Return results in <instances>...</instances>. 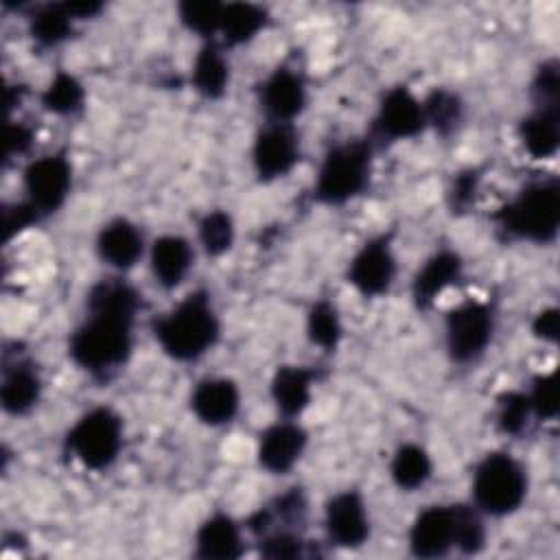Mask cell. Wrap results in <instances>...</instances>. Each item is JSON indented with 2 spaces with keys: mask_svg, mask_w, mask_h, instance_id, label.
Instances as JSON below:
<instances>
[{
  "mask_svg": "<svg viewBox=\"0 0 560 560\" xmlns=\"http://www.w3.org/2000/svg\"><path fill=\"white\" fill-rule=\"evenodd\" d=\"M219 330V317L206 291L186 295L153 324L160 348L175 361H192L206 354L217 343Z\"/></svg>",
  "mask_w": 560,
  "mask_h": 560,
  "instance_id": "cell-1",
  "label": "cell"
},
{
  "mask_svg": "<svg viewBox=\"0 0 560 560\" xmlns=\"http://www.w3.org/2000/svg\"><path fill=\"white\" fill-rule=\"evenodd\" d=\"M131 317L88 311L85 322L70 335L68 352L79 368L92 374L116 370L131 354Z\"/></svg>",
  "mask_w": 560,
  "mask_h": 560,
  "instance_id": "cell-2",
  "label": "cell"
},
{
  "mask_svg": "<svg viewBox=\"0 0 560 560\" xmlns=\"http://www.w3.org/2000/svg\"><path fill=\"white\" fill-rule=\"evenodd\" d=\"M501 230L521 241L551 243L560 225V186L556 179L527 184L497 214Z\"/></svg>",
  "mask_w": 560,
  "mask_h": 560,
  "instance_id": "cell-3",
  "label": "cell"
},
{
  "mask_svg": "<svg viewBox=\"0 0 560 560\" xmlns=\"http://www.w3.org/2000/svg\"><path fill=\"white\" fill-rule=\"evenodd\" d=\"M372 147L365 140H348L332 147L317 171L315 199L328 206L346 203L357 197L370 179Z\"/></svg>",
  "mask_w": 560,
  "mask_h": 560,
  "instance_id": "cell-4",
  "label": "cell"
},
{
  "mask_svg": "<svg viewBox=\"0 0 560 560\" xmlns=\"http://www.w3.org/2000/svg\"><path fill=\"white\" fill-rule=\"evenodd\" d=\"M527 494V475L512 455L488 453L472 477L477 510L490 516H505L521 508Z\"/></svg>",
  "mask_w": 560,
  "mask_h": 560,
  "instance_id": "cell-5",
  "label": "cell"
},
{
  "mask_svg": "<svg viewBox=\"0 0 560 560\" xmlns=\"http://www.w3.org/2000/svg\"><path fill=\"white\" fill-rule=\"evenodd\" d=\"M72 455L92 470L107 468L122 446V420L109 407L85 411L66 435Z\"/></svg>",
  "mask_w": 560,
  "mask_h": 560,
  "instance_id": "cell-6",
  "label": "cell"
},
{
  "mask_svg": "<svg viewBox=\"0 0 560 560\" xmlns=\"http://www.w3.org/2000/svg\"><path fill=\"white\" fill-rule=\"evenodd\" d=\"M494 330L492 308L483 302H464L448 311L444 322L446 350L455 363H470L479 359Z\"/></svg>",
  "mask_w": 560,
  "mask_h": 560,
  "instance_id": "cell-7",
  "label": "cell"
},
{
  "mask_svg": "<svg viewBox=\"0 0 560 560\" xmlns=\"http://www.w3.org/2000/svg\"><path fill=\"white\" fill-rule=\"evenodd\" d=\"M22 179H24L26 201L33 203L35 210L44 217L63 206L72 184V168L61 153H52V155L33 160L24 168Z\"/></svg>",
  "mask_w": 560,
  "mask_h": 560,
  "instance_id": "cell-8",
  "label": "cell"
},
{
  "mask_svg": "<svg viewBox=\"0 0 560 560\" xmlns=\"http://www.w3.org/2000/svg\"><path fill=\"white\" fill-rule=\"evenodd\" d=\"M252 160L258 177L271 182L284 177L300 160V142L289 122H269L256 133Z\"/></svg>",
  "mask_w": 560,
  "mask_h": 560,
  "instance_id": "cell-9",
  "label": "cell"
},
{
  "mask_svg": "<svg viewBox=\"0 0 560 560\" xmlns=\"http://www.w3.org/2000/svg\"><path fill=\"white\" fill-rule=\"evenodd\" d=\"M324 527L332 545L343 549L361 547L370 538V518L363 497L354 490L330 497L324 508Z\"/></svg>",
  "mask_w": 560,
  "mask_h": 560,
  "instance_id": "cell-10",
  "label": "cell"
},
{
  "mask_svg": "<svg viewBox=\"0 0 560 560\" xmlns=\"http://www.w3.org/2000/svg\"><path fill=\"white\" fill-rule=\"evenodd\" d=\"M396 273V258L389 247L387 236H378L368 241L350 260L348 267V282L363 295L374 298L383 295Z\"/></svg>",
  "mask_w": 560,
  "mask_h": 560,
  "instance_id": "cell-11",
  "label": "cell"
},
{
  "mask_svg": "<svg viewBox=\"0 0 560 560\" xmlns=\"http://www.w3.org/2000/svg\"><path fill=\"white\" fill-rule=\"evenodd\" d=\"M424 112L422 103L409 92L405 85H396L387 90L381 98L374 127L383 138L405 140L413 138L424 129Z\"/></svg>",
  "mask_w": 560,
  "mask_h": 560,
  "instance_id": "cell-12",
  "label": "cell"
},
{
  "mask_svg": "<svg viewBox=\"0 0 560 560\" xmlns=\"http://www.w3.org/2000/svg\"><path fill=\"white\" fill-rule=\"evenodd\" d=\"M260 105L271 122L293 120L306 105L302 77L291 68H276L260 88Z\"/></svg>",
  "mask_w": 560,
  "mask_h": 560,
  "instance_id": "cell-13",
  "label": "cell"
},
{
  "mask_svg": "<svg viewBox=\"0 0 560 560\" xmlns=\"http://www.w3.org/2000/svg\"><path fill=\"white\" fill-rule=\"evenodd\" d=\"M306 431L291 422H276L271 424L258 442V462L265 470L273 472V475H284L289 472L295 462L302 457L304 448H306Z\"/></svg>",
  "mask_w": 560,
  "mask_h": 560,
  "instance_id": "cell-14",
  "label": "cell"
},
{
  "mask_svg": "<svg viewBox=\"0 0 560 560\" xmlns=\"http://www.w3.org/2000/svg\"><path fill=\"white\" fill-rule=\"evenodd\" d=\"M409 549L418 558H442L453 549L451 505H431L416 516L409 529Z\"/></svg>",
  "mask_w": 560,
  "mask_h": 560,
  "instance_id": "cell-15",
  "label": "cell"
},
{
  "mask_svg": "<svg viewBox=\"0 0 560 560\" xmlns=\"http://www.w3.org/2000/svg\"><path fill=\"white\" fill-rule=\"evenodd\" d=\"M241 394L234 381L230 378H203L190 394L192 413L210 427H221L234 420L238 413Z\"/></svg>",
  "mask_w": 560,
  "mask_h": 560,
  "instance_id": "cell-16",
  "label": "cell"
},
{
  "mask_svg": "<svg viewBox=\"0 0 560 560\" xmlns=\"http://www.w3.org/2000/svg\"><path fill=\"white\" fill-rule=\"evenodd\" d=\"M462 276V258L451 249H442L424 260L411 282V298L418 308H429Z\"/></svg>",
  "mask_w": 560,
  "mask_h": 560,
  "instance_id": "cell-17",
  "label": "cell"
},
{
  "mask_svg": "<svg viewBox=\"0 0 560 560\" xmlns=\"http://www.w3.org/2000/svg\"><path fill=\"white\" fill-rule=\"evenodd\" d=\"M96 252L109 267L131 269L144 252L142 232L127 219H112L96 236Z\"/></svg>",
  "mask_w": 560,
  "mask_h": 560,
  "instance_id": "cell-18",
  "label": "cell"
},
{
  "mask_svg": "<svg viewBox=\"0 0 560 560\" xmlns=\"http://www.w3.org/2000/svg\"><path fill=\"white\" fill-rule=\"evenodd\" d=\"M42 396V378L31 361H15L2 372L0 402L11 416L28 413Z\"/></svg>",
  "mask_w": 560,
  "mask_h": 560,
  "instance_id": "cell-19",
  "label": "cell"
},
{
  "mask_svg": "<svg viewBox=\"0 0 560 560\" xmlns=\"http://www.w3.org/2000/svg\"><path fill=\"white\" fill-rule=\"evenodd\" d=\"M151 273L164 289H175L192 265V249L184 236L164 234L151 245Z\"/></svg>",
  "mask_w": 560,
  "mask_h": 560,
  "instance_id": "cell-20",
  "label": "cell"
},
{
  "mask_svg": "<svg viewBox=\"0 0 560 560\" xmlns=\"http://www.w3.org/2000/svg\"><path fill=\"white\" fill-rule=\"evenodd\" d=\"M197 556L206 560H232L243 553V538L238 525L228 514H212L206 518L195 536Z\"/></svg>",
  "mask_w": 560,
  "mask_h": 560,
  "instance_id": "cell-21",
  "label": "cell"
},
{
  "mask_svg": "<svg viewBox=\"0 0 560 560\" xmlns=\"http://www.w3.org/2000/svg\"><path fill=\"white\" fill-rule=\"evenodd\" d=\"M315 372L304 365H282L271 378V398L284 418L300 416L311 402Z\"/></svg>",
  "mask_w": 560,
  "mask_h": 560,
  "instance_id": "cell-22",
  "label": "cell"
},
{
  "mask_svg": "<svg viewBox=\"0 0 560 560\" xmlns=\"http://www.w3.org/2000/svg\"><path fill=\"white\" fill-rule=\"evenodd\" d=\"M518 138L532 158H549L560 144V107H536L518 125Z\"/></svg>",
  "mask_w": 560,
  "mask_h": 560,
  "instance_id": "cell-23",
  "label": "cell"
},
{
  "mask_svg": "<svg viewBox=\"0 0 560 560\" xmlns=\"http://www.w3.org/2000/svg\"><path fill=\"white\" fill-rule=\"evenodd\" d=\"M190 81H192V88L210 101L221 98L225 94L230 83V66L214 42H208L199 48L192 63Z\"/></svg>",
  "mask_w": 560,
  "mask_h": 560,
  "instance_id": "cell-24",
  "label": "cell"
},
{
  "mask_svg": "<svg viewBox=\"0 0 560 560\" xmlns=\"http://www.w3.org/2000/svg\"><path fill=\"white\" fill-rule=\"evenodd\" d=\"M85 308L90 313H112L136 319L140 308V293L122 278H103L90 289Z\"/></svg>",
  "mask_w": 560,
  "mask_h": 560,
  "instance_id": "cell-25",
  "label": "cell"
},
{
  "mask_svg": "<svg viewBox=\"0 0 560 560\" xmlns=\"http://www.w3.org/2000/svg\"><path fill=\"white\" fill-rule=\"evenodd\" d=\"M265 22H267V13L262 7L249 4V2H228L223 7L219 33L228 44L236 46L256 37L265 26Z\"/></svg>",
  "mask_w": 560,
  "mask_h": 560,
  "instance_id": "cell-26",
  "label": "cell"
},
{
  "mask_svg": "<svg viewBox=\"0 0 560 560\" xmlns=\"http://www.w3.org/2000/svg\"><path fill=\"white\" fill-rule=\"evenodd\" d=\"M431 457L429 453L418 444H402L396 448L392 457V479L402 490H416L427 483L431 477Z\"/></svg>",
  "mask_w": 560,
  "mask_h": 560,
  "instance_id": "cell-27",
  "label": "cell"
},
{
  "mask_svg": "<svg viewBox=\"0 0 560 560\" xmlns=\"http://www.w3.org/2000/svg\"><path fill=\"white\" fill-rule=\"evenodd\" d=\"M72 13L63 4H44L31 18V35L39 46H57L72 33Z\"/></svg>",
  "mask_w": 560,
  "mask_h": 560,
  "instance_id": "cell-28",
  "label": "cell"
},
{
  "mask_svg": "<svg viewBox=\"0 0 560 560\" xmlns=\"http://www.w3.org/2000/svg\"><path fill=\"white\" fill-rule=\"evenodd\" d=\"M453 510V547L462 553H479L486 542V527L479 510L466 503L451 505Z\"/></svg>",
  "mask_w": 560,
  "mask_h": 560,
  "instance_id": "cell-29",
  "label": "cell"
},
{
  "mask_svg": "<svg viewBox=\"0 0 560 560\" xmlns=\"http://www.w3.org/2000/svg\"><path fill=\"white\" fill-rule=\"evenodd\" d=\"M83 98L85 90L79 79L68 72H57L42 94V105L52 114L70 116L83 107Z\"/></svg>",
  "mask_w": 560,
  "mask_h": 560,
  "instance_id": "cell-30",
  "label": "cell"
},
{
  "mask_svg": "<svg viewBox=\"0 0 560 560\" xmlns=\"http://www.w3.org/2000/svg\"><path fill=\"white\" fill-rule=\"evenodd\" d=\"M306 332L311 343L332 352L341 339V322L337 308L328 300H317L306 317Z\"/></svg>",
  "mask_w": 560,
  "mask_h": 560,
  "instance_id": "cell-31",
  "label": "cell"
},
{
  "mask_svg": "<svg viewBox=\"0 0 560 560\" xmlns=\"http://www.w3.org/2000/svg\"><path fill=\"white\" fill-rule=\"evenodd\" d=\"M422 112H424V122L427 125H431L438 133L448 136L459 125L464 105H462L457 94H453L448 90H433L424 98Z\"/></svg>",
  "mask_w": 560,
  "mask_h": 560,
  "instance_id": "cell-32",
  "label": "cell"
},
{
  "mask_svg": "<svg viewBox=\"0 0 560 560\" xmlns=\"http://www.w3.org/2000/svg\"><path fill=\"white\" fill-rule=\"evenodd\" d=\"M223 2L217 0H186L177 7L182 24L203 37L219 33L221 18H223Z\"/></svg>",
  "mask_w": 560,
  "mask_h": 560,
  "instance_id": "cell-33",
  "label": "cell"
},
{
  "mask_svg": "<svg viewBox=\"0 0 560 560\" xmlns=\"http://www.w3.org/2000/svg\"><path fill=\"white\" fill-rule=\"evenodd\" d=\"M199 241L208 256L225 254L234 243V221L223 210H212L199 221Z\"/></svg>",
  "mask_w": 560,
  "mask_h": 560,
  "instance_id": "cell-34",
  "label": "cell"
},
{
  "mask_svg": "<svg viewBox=\"0 0 560 560\" xmlns=\"http://www.w3.org/2000/svg\"><path fill=\"white\" fill-rule=\"evenodd\" d=\"M532 413L527 394L523 392H503L497 398V424L503 433L516 435L527 427V418Z\"/></svg>",
  "mask_w": 560,
  "mask_h": 560,
  "instance_id": "cell-35",
  "label": "cell"
},
{
  "mask_svg": "<svg viewBox=\"0 0 560 560\" xmlns=\"http://www.w3.org/2000/svg\"><path fill=\"white\" fill-rule=\"evenodd\" d=\"M304 547L306 542L302 540V536L293 529H273L267 532L260 538V556L262 558H271V560H280V558H300L304 556Z\"/></svg>",
  "mask_w": 560,
  "mask_h": 560,
  "instance_id": "cell-36",
  "label": "cell"
},
{
  "mask_svg": "<svg viewBox=\"0 0 560 560\" xmlns=\"http://www.w3.org/2000/svg\"><path fill=\"white\" fill-rule=\"evenodd\" d=\"M532 94L536 107H560V72L553 59L538 68L532 83Z\"/></svg>",
  "mask_w": 560,
  "mask_h": 560,
  "instance_id": "cell-37",
  "label": "cell"
},
{
  "mask_svg": "<svg viewBox=\"0 0 560 560\" xmlns=\"http://www.w3.org/2000/svg\"><path fill=\"white\" fill-rule=\"evenodd\" d=\"M532 413L538 418L551 420L558 416V389H556V378L553 374H540L534 378L532 389L527 394Z\"/></svg>",
  "mask_w": 560,
  "mask_h": 560,
  "instance_id": "cell-38",
  "label": "cell"
},
{
  "mask_svg": "<svg viewBox=\"0 0 560 560\" xmlns=\"http://www.w3.org/2000/svg\"><path fill=\"white\" fill-rule=\"evenodd\" d=\"M477 188H479V173L475 168L457 173L448 192L451 208L457 212H466L475 203Z\"/></svg>",
  "mask_w": 560,
  "mask_h": 560,
  "instance_id": "cell-39",
  "label": "cell"
},
{
  "mask_svg": "<svg viewBox=\"0 0 560 560\" xmlns=\"http://www.w3.org/2000/svg\"><path fill=\"white\" fill-rule=\"evenodd\" d=\"M42 214L35 210L33 203L22 201L4 208V241H11L15 234L24 232L33 223H37Z\"/></svg>",
  "mask_w": 560,
  "mask_h": 560,
  "instance_id": "cell-40",
  "label": "cell"
},
{
  "mask_svg": "<svg viewBox=\"0 0 560 560\" xmlns=\"http://www.w3.org/2000/svg\"><path fill=\"white\" fill-rule=\"evenodd\" d=\"M560 326V313L556 306L540 311L532 322V332L542 341H556Z\"/></svg>",
  "mask_w": 560,
  "mask_h": 560,
  "instance_id": "cell-41",
  "label": "cell"
},
{
  "mask_svg": "<svg viewBox=\"0 0 560 560\" xmlns=\"http://www.w3.org/2000/svg\"><path fill=\"white\" fill-rule=\"evenodd\" d=\"M31 142H33V131H31V127L20 125V122H11V125L7 127V158L26 153L28 147H31Z\"/></svg>",
  "mask_w": 560,
  "mask_h": 560,
  "instance_id": "cell-42",
  "label": "cell"
}]
</instances>
